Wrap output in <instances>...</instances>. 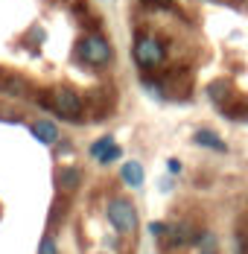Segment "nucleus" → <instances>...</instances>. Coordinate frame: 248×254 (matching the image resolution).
<instances>
[{"instance_id":"6e6552de","label":"nucleus","mask_w":248,"mask_h":254,"mask_svg":"<svg viewBox=\"0 0 248 254\" xmlns=\"http://www.w3.org/2000/svg\"><path fill=\"white\" fill-rule=\"evenodd\" d=\"M193 237H190V228L181 222V225H175V228H167V246H184V243H190Z\"/></svg>"},{"instance_id":"dca6fc26","label":"nucleus","mask_w":248,"mask_h":254,"mask_svg":"<svg viewBox=\"0 0 248 254\" xmlns=\"http://www.w3.org/2000/svg\"><path fill=\"white\" fill-rule=\"evenodd\" d=\"M170 173H181V161H178V158L170 161Z\"/></svg>"},{"instance_id":"39448f33","label":"nucleus","mask_w":248,"mask_h":254,"mask_svg":"<svg viewBox=\"0 0 248 254\" xmlns=\"http://www.w3.org/2000/svg\"><path fill=\"white\" fill-rule=\"evenodd\" d=\"M193 143L198 146H204V149H216V152H228V146H225V140L219 134H213V131H207V128H198L196 134H193Z\"/></svg>"},{"instance_id":"1a4fd4ad","label":"nucleus","mask_w":248,"mask_h":254,"mask_svg":"<svg viewBox=\"0 0 248 254\" xmlns=\"http://www.w3.org/2000/svg\"><path fill=\"white\" fill-rule=\"evenodd\" d=\"M79 170H73V167H67V170H62L59 173V181H62V187L64 190H76V184H79Z\"/></svg>"},{"instance_id":"423d86ee","label":"nucleus","mask_w":248,"mask_h":254,"mask_svg":"<svg viewBox=\"0 0 248 254\" xmlns=\"http://www.w3.org/2000/svg\"><path fill=\"white\" fill-rule=\"evenodd\" d=\"M32 134H35L41 143H47V146H53V143L59 140V128H56V123H50V120H38V123L32 126Z\"/></svg>"},{"instance_id":"2eb2a0df","label":"nucleus","mask_w":248,"mask_h":254,"mask_svg":"<svg viewBox=\"0 0 248 254\" xmlns=\"http://www.w3.org/2000/svg\"><path fill=\"white\" fill-rule=\"evenodd\" d=\"M149 234H152V237H164V234H167V225H164V222H152V225H149Z\"/></svg>"},{"instance_id":"7ed1b4c3","label":"nucleus","mask_w":248,"mask_h":254,"mask_svg":"<svg viewBox=\"0 0 248 254\" xmlns=\"http://www.w3.org/2000/svg\"><path fill=\"white\" fill-rule=\"evenodd\" d=\"M79 56L88 62V64H94V67H102V64H108L111 62V44L102 38V35H85L82 38V44H79Z\"/></svg>"},{"instance_id":"9b49d317","label":"nucleus","mask_w":248,"mask_h":254,"mask_svg":"<svg viewBox=\"0 0 248 254\" xmlns=\"http://www.w3.org/2000/svg\"><path fill=\"white\" fill-rule=\"evenodd\" d=\"M111 146H114V137H99L97 143L91 146V155H94V158H102V155L108 152Z\"/></svg>"},{"instance_id":"9d476101","label":"nucleus","mask_w":248,"mask_h":254,"mask_svg":"<svg viewBox=\"0 0 248 254\" xmlns=\"http://www.w3.org/2000/svg\"><path fill=\"white\" fill-rule=\"evenodd\" d=\"M207 94H210L213 102H225L228 100V82H213V85L207 88Z\"/></svg>"},{"instance_id":"ddd939ff","label":"nucleus","mask_w":248,"mask_h":254,"mask_svg":"<svg viewBox=\"0 0 248 254\" xmlns=\"http://www.w3.org/2000/svg\"><path fill=\"white\" fill-rule=\"evenodd\" d=\"M120 155H123V152H120V146H111V149L102 155V158H97V161H99V164H111V161H117Z\"/></svg>"},{"instance_id":"f8f14e48","label":"nucleus","mask_w":248,"mask_h":254,"mask_svg":"<svg viewBox=\"0 0 248 254\" xmlns=\"http://www.w3.org/2000/svg\"><path fill=\"white\" fill-rule=\"evenodd\" d=\"M196 243L201 246V249H204V252H213V249H216V237H213L210 231H204V234H198V237H196Z\"/></svg>"},{"instance_id":"f257e3e1","label":"nucleus","mask_w":248,"mask_h":254,"mask_svg":"<svg viewBox=\"0 0 248 254\" xmlns=\"http://www.w3.org/2000/svg\"><path fill=\"white\" fill-rule=\"evenodd\" d=\"M108 222L120 234H134L137 231V210L125 199H111L108 202Z\"/></svg>"},{"instance_id":"f3484780","label":"nucleus","mask_w":248,"mask_h":254,"mask_svg":"<svg viewBox=\"0 0 248 254\" xmlns=\"http://www.w3.org/2000/svg\"><path fill=\"white\" fill-rule=\"evenodd\" d=\"M201 254H213V252H201Z\"/></svg>"},{"instance_id":"20e7f679","label":"nucleus","mask_w":248,"mask_h":254,"mask_svg":"<svg viewBox=\"0 0 248 254\" xmlns=\"http://www.w3.org/2000/svg\"><path fill=\"white\" fill-rule=\"evenodd\" d=\"M50 105H53L62 117H70V120H76V117L82 114V100L76 97L73 91H56L53 100H50Z\"/></svg>"},{"instance_id":"4468645a","label":"nucleus","mask_w":248,"mask_h":254,"mask_svg":"<svg viewBox=\"0 0 248 254\" xmlns=\"http://www.w3.org/2000/svg\"><path fill=\"white\" fill-rule=\"evenodd\" d=\"M38 254H59V249H56V243H53L50 237H44V240H41V249H38Z\"/></svg>"},{"instance_id":"0eeeda50","label":"nucleus","mask_w":248,"mask_h":254,"mask_svg":"<svg viewBox=\"0 0 248 254\" xmlns=\"http://www.w3.org/2000/svg\"><path fill=\"white\" fill-rule=\"evenodd\" d=\"M120 176L128 187H143V167L137 164V161H125L123 170H120Z\"/></svg>"},{"instance_id":"f03ea898","label":"nucleus","mask_w":248,"mask_h":254,"mask_svg":"<svg viewBox=\"0 0 248 254\" xmlns=\"http://www.w3.org/2000/svg\"><path fill=\"white\" fill-rule=\"evenodd\" d=\"M134 62L143 67V70H152L164 62V44L155 38V35H140L134 41Z\"/></svg>"}]
</instances>
